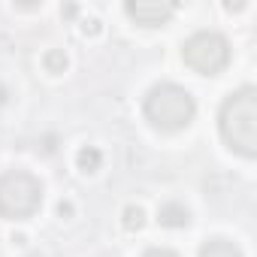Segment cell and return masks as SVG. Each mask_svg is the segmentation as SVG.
Wrapping results in <instances>:
<instances>
[{
    "label": "cell",
    "mask_w": 257,
    "mask_h": 257,
    "mask_svg": "<svg viewBox=\"0 0 257 257\" xmlns=\"http://www.w3.org/2000/svg\"><path fill=\"white\" fill-rule=\"evenodd\" d=\"M46 70H49V73H55V76H58V73H64V70H67V55H64L61 49H52V52L46 55Z\"/></svg>",
    "instance_id": "obj_10"
},
{
    "label": "cell",
    "mask_w": 257,
    "mask_h": 257,
    "mask_svg": "<svg viewBox=\"0 0 257 257\" xmlns=\"http://www.w3.org/2000/svg\"><path fill=\"white\" fill-rule=\"evenodd\" d=\"M146 118L152 127H158V131H182V127H188L197 115V103L194 97L182 88V85H173V82H161L155 85L149 94H146Z\"/></svg>",
    "instance_id": "obj_2"
},
{
    "label": "cell",
    "mask_w": 257,
    "mask_h": 257,
    "mask_svg": "<svg viewBox=\"0 0 257 257\" xmlns=\"http://www.w3.org/2000/svg\"><path fill=\"white\" fill-rule=\"evenodd\" d=\"M218 127H221L224 143L233 152H239L245 158L257 155V91L251 85L233 91L221 103Z\"/></svg>",
    "instance_id": "obj_1"
},
{
    "label": "cell",
    "mask_w": 257,
    "mask_h": 257,
    "mask_svg": "<svg viewBox=\"0 0 257 257\" xmlns=\"http://www.w3.org/2000/svg\"><path fill=\"white\" fill-rule=\"evenodd\" d=\"M185 64L200 76H218L230 64V43L218 31H200L182 46Z\"/></svg>",
    "instance_id": "obj_4"
},
{
    "label": "cell",
    "mask_w": 257,
    "mask_h": 257,
    "mask_svg": "<svg viewBox=\"0 0 257 257\" xmlns=\"http://www.w3.org/2000/svg\"><path fill=\"white\" fill-rule=\"evenodd\" d=\"M43 206V185L25 170H10L0 176V218H31Z\"/></svg>",
    "instance_id": "obj_3"
},
{
    "label": "cell",
    "mask_w": 257,
    "mask_h": 257,
    "mask_svg": "<svg viewBox=\"0 0 257 257\" xmlns=\"http://www.w3.org/2000/svg\"><path fill=\"white\" fill-rule=\"evenodd\" d=\"M143 257H179L176 251H170V248H149Z\"/></svg>",
    "instance_id": "obj_11"
},
{
    "label": "cell",
    "mask_w": 257,
    "mask_h": 257,
    "mask_svg": "<svg viewBox=\"0 0 257 257\" xmlns=\"http://www.w3.org/2000/svg\"><path fill=\"white\" fill-rule=\"evenodd\" d=\"M158 221H161L164 227H188L191 212H188V206H182V203H164V206L158 209Z\"/></svg>",
    "instance_id": "obj_6"
},
{
    "label": "cell",
    "mask_w": 257,
    "mask_h": 257,
    "mask_svg": "<svg viewBox=\"0 0 257 257\" xmlns=\"http://www.w3.org/2000/svg\"><path fill=\"white\" fill-rule=\"evenodd\" d=\"M100 161H103V155H100V149H94V146H82L79 155H76V164H79L82 173H94V170H100Z\"/></svg>",
    "instance_id": "obj_8"
},
{
    "label": "cell",
    "mask_w": 257,
    "mask_h": 257,
    "mask_svg": "<svg viewBox=\"0 0 257 257\" xmlns=\"http://www.w3.org/2000/svg\"><path fill=\"white\" fill-rule=\"evenodd\" d=\"M200 257H242V251L230 239H209L200 248Z\"/></svg>",
    "instance_id": "obj_7"
},
{
    "label": "cell",
    "mask_w": 257,
    "mask_h": 257,
    "mask_svg": "<svg viewBox=\"0 0 257 257\" xmlns=\"http://www.w3.org/2000/svg\"><path fill=\"white\" fill-rule=\"evenodd\" d=\"M124 10H127V16H131L137 25H143V28H161L176 13L173 4H158V0H127Z\"/></svg>",
    "instance_id": "obj_5"
},
{
    "label": "cell",
    "mask_w": 257,
    "mask_h": 257,
    "mask_svg": "<svg viewBox=\"0 0 257 257\" xmlns=\"http://www.w3.org/2000/svg\"><path fill=\"white\" fill-rule=\"evenodd\" d=\"M121 224H124V230L137 233V230H143V224H146V212H143L140 206H127L124 215H121Z\"/></svg>",
    "instance_id": "obj_9"
}]
</instances>
